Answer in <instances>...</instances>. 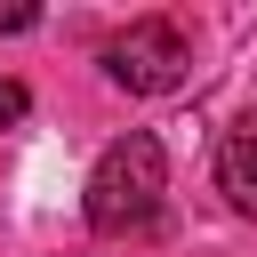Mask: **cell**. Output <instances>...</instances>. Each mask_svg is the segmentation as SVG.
<instances>
[{"label":"cell","instance_id":"6da1fadb","mask_svg":"<svg viewBox=\"0 0 257 257\" xmlns=\"http://www.w3.org/2000/svg\"><path fill=\"white\" fill-rule=\"evenodd\" d=\"M161 193H169V153H161V137H153V128L112 137V145L96 153V169H88V193H80L88 233H104V241L145 233L153 209H161Z\"/></svg>","mask_w":257,"mask_h":257},{"label":"cell","instance_id":"5b68a950","mask_svg":"<svg viewBox=\"0 0 257 257\" xmlns=\"http://www.w3.org/2000/svg\"><path fill=\"white\" fill-rule=\"evenodd\" d=\"M32 24H40L32 0H0V32H32Z\"/></svg>","mask_w":257,"mask_h":257},{"label":"cell","instance_id":"7a4b0ae2","mask_svg":"<svg viewBox=\"0 0 257 257\" xmlns=\"http://www.w3.org/2000/svg\"><path fill=\"white\" fill-rule=\"evenodd\" d=\"M185 32L177 24H161V16H137L128 32H112L104 40V80L112 88H128V96H169L177 80H185Z\"/></svg>","mask_w":257,"mask_h":257},{"label":"cell","instance_id":"277c9868","mask_svg":"<svg viewBox=\"0 0 257 257\" xmlns=\"http://www.w3.org/2000/svg\"><path fill=\"white\" fill-rule=\"evenodd\" d=\"M24 112H32V96H24V80H0V128H8V120H24Z\"/></svg>","mask_w":257,"mask_h":257},{"label":"cell","instance_id":"3957f363","mask_svg":"<svg viewBox=\"0 0 257 257\" xmlns=\"http://www.w3.org/2000/svg\"><path fill=\"white\" fill-rule=\"evenodd\" d=\"M217 193L241 217H257V120H233L225 128V145H217Z\"/></svg>","mask_w":257,"mask_h":257}]
</instances>
